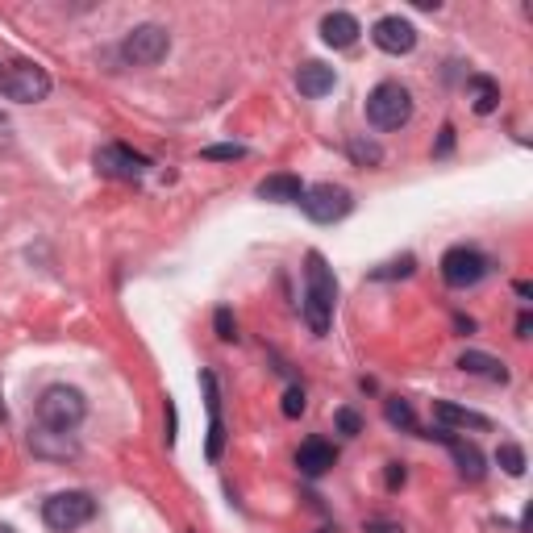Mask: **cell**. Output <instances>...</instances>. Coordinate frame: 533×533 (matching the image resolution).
Listing matches in <instances>:
<instances>
[{
	"mask_svg": "<svg viewBox=\"0 0 533 533\" xmlns=\"http://www.w3.org/2000/svg\"><path fill=\"white\" fill-rule=\"evenodd\" d=\"M334 300H338L334 267H329L313 250L309 267H304V321H309V329L317 338L329 334V321H334Z\"/></svg>",
	"mask_w": 533,
	"mask_h": 533,
	"instance_id": "obj_1",
	"label": "cell"
},
{
	"mask_svg": "<svg viewBox=\"0 0 533 533\" xmlns=\"http://www.w3.org/2000/svg\"><path fill=\"white\" fill-rule=\"evenodd\" d=\"M0 96L17 100V105H38L50 96V75L34 59H9L0 63Z\"/></svg>",
	"mask_w": 533,
	"mask_h": 533,
	"instance_id": "obj_2",
	"label": "cell"
},
{
	"mask_svg": "<svg viewBox=\"0 0 533 533\" xmlns=\"http://www.w3.org/2000/svg\"><path fill=\"white\" fill-rule=\"evenodd\" d=\"M88 404H84V392L80 388H67V384H55L38 396V421L46 429H59V434H71L75 425L84 421Z\"/></svg>",
	"mask_w": 533,
	"mask_h": 533,
	"instance_id": "obj_3",
	"label": "cell"
},
{
	"mask_svg": "<svg viewBox=\"0 0 533 533\" xmlns=\"http://www.w3.org/2000/svg\"><path fill=\"white\" fill-rule=\"evenodd\" d=\"M409 117H413V96H409V88H404V84L384 80V84L371 88V96H367V121L375 125V130H400Z\"/></svg>",
	"mask_w": 533,
	"mask_h": 533,
	"instance_id": "obj_4",
	"label": "cell"
},
{
	"mask_svg": "<svg viewBox=\"0 0 533 533\" xmlns=\"http://www.w3.org/2000/svg\"><path fill=\"white\" fill-rule=\"evenodd\" d=\"M96 517V500L88 492H59L42 504V521L55 533H71Z\"/></svg>",
	"mask_w": 533,
	"mask_h": 533,
	"instance_id": "obj_5",
	"label": "cell"
},
{
	"mask_svg": "<svg viewBox=\"0 0 533 533\" xmlns=\"http://www.w3.org/2000/svg\"><path fill=\"white\" fill-rule=\"evenodd\" d=\"M167 50H171V34L163 25H134L121 42V59L134 67H155L159 59H167Z\"/></svg>",
	"mask_w": 533,
	"mask_h": 533,
	"instance_id": "obj_6",
	"label": "cell"
},
{
	"mask_svg": "<svg viewBox=\"0 0 533 533\" xmlns=\"http://www.w3.org/2000/svg\"><path fill=\"white\" fill-rule=\"evenodd\" d=\"M350 192L346 188H338V184H317V188H304V196H300V209L309 213L317 225H334V221H342L346 213H350Z\"/></svg>",
	"mask_w": 533,
	"mask_h": 533,
	"instance_id": "obj_7",
	"label": "cell"
},
{
	"mask_svg": "<svg viewBox=\"0 0 533 533\" xmlns=\"http://www.w3.org/2000/svg\"><path fill=\"white\" fill-rule=\"evenodd\" d=\"M484 275H488V259L471 246H454L442 255V279L450 288H475Z\"/></svg>",
	"mask_w": 533,
	"mask_h": 533,
	"instance_id": "obj_8",
	"label": "cell"
},
{
	"mask_svg": "<svg viewBox=\"0 0 533 533\" xmlns=\"http://www.w3.org/2000/svg\"><path fill=\"white\" fill-rule=\"evenodd\" d=\"M146 167H150V163H146L142 155H134L130 146H121V142L96 150V171H100V175H113V180H138Z\"/></svg>",
	"mask_w": 533,
	"mask_h": 533,
	"instance_id": "obj_9",
	"label": "cell"
},
{
	"mask_svg": "<svg viewBox=\"0 0 533 533\" xmlns=\"http://www.w3.org/2000/svg\"><path fill=\"white\" fill-rule=\"evenodd\" d=\"M375 46L384 50V55H409V50L417 46V30H413V21H404V17H379L375 21V30H371Z\"/></svg>",
	"mask_w": 533,
	"mask_h": 533,
	"instance_id": "obj_10",
	"label": "cell"
},
{
	"mask_svg": "<svg viewBox=\"0 0 533 533\" xmlns=\"http://www.w3.org/2000/svg\"><path fill=\"white\" fill-rule=\"evenodd\" d=\"M200 384H205V404H209V446H205V454H209V463H217V459H221V450H225V425H221V392H217V375L205 371V375H200Z\"/></svg>",
	"mask_w": 533,
	"mask_h": 533,
	"instance_id": "obj_11",
	"label": "cell"
},
{
	"mask_svg": "<svg viewBox=\"0 0 533 533\" xmlns=\"http://www.w3.org/2000/svg\"><path fill=\"white\" fill-rule=\"evenodd\" d=\"M30 450L38 459H75V454H80L71 434H59V429H46V425H38L30 434Z\"/></svg>",
	"mask_w": 533,
	"mask_h": 533,
	"instance_id": "obj_12",
	"label": "cell"
},
{
	"mask_svg": "<svg viewBox=\"0 0 533 533\" xmlns=\"http://www.w3.org/2000/svg\"><path fill=\"white\" fill-rule=\"evenodd\" d=\"M429 438H438V442H446V446H450L454 463H459V471H463L467 479H484V454H479V446H475V442L454 438L450 429H438V434H429Z\"/></svg>",
	"mask_w": 533,
	"mask_h": 533,
	"instance_id": "obj_13",
	"label": "cell"
},
{
	"mask_svg": "<svg viewBox=\"0 0 533 533\" xmlns=\"http://www.w3.org/2000/svg\"><path fill=\"white\" fill-rule=\"evenodd\" d=\"M334 463H338V450L329 446V442H321V438H309V442L296 450V467H300V475H309V479L325 475Z\"/></svg>",
	"mask_w": 533,
	"mask_h": 533,
	"instance_id": "obj_14",
	"label": "cell"
},
{
	"mask_svg": "<svg viewBox=\"0 0 533 533\" xmlns=\"http://www.w3.org/2000/svg\"><path fill=\"white\" fill-rule=\"evenodd\" d=\"M434 421L442 429H492V421L484 413H471V409H463V404H454V400H434Z\"/></svg>",
	"mask_w": 533,
	"mask_h": 533,
	"instance_id": "obj_15",
	"label": "cell"
},
{
	"mask_svg": "<svg viewBox=\"0 0 533 533\" xmlns=\"http://www.w3.org/2000/svg\"><path fill=\"white\" fill-rule=\"evenodd\" d=\"M359 21H354L350 13H325L321 17V38L334 46V50H346V46H354L359 42Z\"/></svg>",
	"mask_w": 533,
	"mask_h": 533,
	"instance_id": "obj_16",
	"label": "cell"
},
{
	"mask_svg": "<svg viewBox=\"0 0 533 533\" xmlns=\"http://www.w3.org/2000/svg\"><path fill=\"white\" fill-rule=\"evenodd\" d=\"M334 84H338V75H334V67H325V63H304L296 71V88H300V96H309V100L334 92Z\"/></svg>",
	"mask_w": 533,
	"mask_h": 533,
	"instance_id": "obj_17",
	"label": "cell"
},
{
	"mask_svg": "<svg viewBox=\"0 0 533 533\" xmlns=\"http://www.w3.org/2000/svg\"><path fill=\"white\" fill-rule=\"evenodd\" d=\"M259 196L263 200H275V205H300V196H304V184H300V175H288V171H279V175H267V180L259 184Z\"/></svg>",
	"mask_w": 533,
	"mask_h": 533,
	"instance_id": "obj_18",
	"label": "cell"
},
{
	"mask_svg": "<svg viewBox=\"0 0 533 533\" xmlns=\"http://www.w3.org/2000/svg\"><path fill=\"white\" fill-rule=\"evenodd\" d=\"M459 367H463L467 375L492 379V384H509V367H504L500 359H492V354H484V350H467V354H459Z\"/></svg>",
	"mask_w": 533,
	"mask_h": 533,
	"instance_id": "obj_19",
	"label": "cell"
},
{
	"mask_svg": "<svg viewBox=\"0 0 533 533\" xmlns=\"http://www.w3.org/2000/svg\"><path fill=\"white\" fill-rule=\"evenodd\" d=\"M467 96L475 113H492L500 105V84L488 80V75H467Z\"/></svg>",
	"mask_w": 533,
	"mask_h": 533,
	"instance_id": "obj_20",
	"label": "cell"
},
{
	"mask_svg": "<svg viewBox=\"0 0 533 533\" xmlns=\"http://www.w3.org/2000/svg\"><path fill=\"white\" fill-rule=\"evenodd\" d=\"M496 459H500V467L509 471V475H525V450H521L517 442H504V446L496 450Z\"/></svg>",
	"mask_w": 533,
	"mask_h": 533,
	"instance_id": "obj_21",
	"label": "cell"
},
{
	"mask_svg": "<svg viewBox=\"0 0 533 533\" xmlns=\"http://www.w3.org/2000/svg\"><path fill=\"white\" fill-rule=\"evenodd\" d=\"M384 413H388V421H392L396 429H417V417H413V409H409V400H388Z\"/></svg>",
	"mask_w": 533,
	"mask_h": 533,
	"instance_id": "obj_22",
	"label": "cell"
},
{
	"mask_svg": "<svg viewBox=\"0 0 533 533\" xmlns=\"http://www.w3.org/2000/svg\"><path fill=\"white\" fill-rule=\"evenodd\" d=\"M350 155L363 159V163H379V159H384V150H379L375 142H350Z\"/></svg>",
	"mask_w": 533,
	"mask_h": 533,
	"instance_id": "obj_23",
	"label": "cell"
},
{
	"mask_svg": "<svg viewBox=\"0 0 533 533\" xmlns=\"http://www.w3.org/2000/svg\"><path fill=\"white\" fill-rule=\"evenodd\" d=\"M304 413V388H288L284 392V417H300Z\"/></svg>",
	"mask_w": 533,
	"mask_h": 533,
	"instance_id": "obj_24",
	"label": "cell"
},
{
	"mask_svg": "<svg viewBox=\"0 0 533 533\" xmlns=\"http://www.w3.org/2000/svg\"><path fill=\"white\" fill-rule=\"evenodd\" d=\"M338 429H342V434H359V429H363V421H359V413H354V409H338Z\"/></svg>",
	"mask_w": 533,
	"mask_h": 533,
	"instance_id": "obj_25",
	"label": "cell"
},
{
	"mask_svg": "<svg viewBox=\"0 0 533 533\" xmlns=\"http://www.w3.org/2000/svg\"><path fill=\"white\" fill-rule=\"evenodd\" d=\"M409 271H413V255H404V259L388 263L384 271H375V279H392V275H409Z\"/></svg>",
	"mask_w": 533,
	"mask_h": 533,
	"instance_id": "obj_26",
	"label": "cell"
},
{
	"mask_svg": "<svg viewBox=\"0 0 533 533\" xmlns=\"http://www.w3.org/2000/svg\"><path fill=\"white\" fill-rule=\"evenodd\" d=\"M217 338H225V342H234L238 334H234V317H230V309H217Z\"/></svg>",
	"mask_w": 533,
	"mask_h": 533,
	"instance_id": "obj_27",
	"label": "cell"
},
{
	"mask_svg": "<svg viewBox=\"0 0 533 533\" xmlns=\"http://www.w3.org/2000/svg\"><path fill=\"white\" fill-rule=\"evenodd\" d=\"M242 155H246L242 146H209L205 150V159H242Z\"/></svg>",
	"mask_w": 533,
	"mask_h": 533,
	"instance_id": "obj_28",
	"label": "cell"
},
{
	"mask_svg": "<svg viewBox=\"0 0 533 533\" xmlns=\"http://www.w3.org/2000/svg\"><path fill=\"white\" fill-rule=\"evenodd\" d=\"M404 484V463H388V488H400Z\"/></svg>",
	"mask_w": 533,
	"mask_h": 533,
	"instance_id": "obj_29",
	"label": "cell"
},
{
	"mask_svg": "<svg viewBox=\"0 0 533 533\" xmlns=\"http://www.w3.org/2000/svg\"><path fill=\"white\" fill-rule=\"evenodd\" d=\"M367 533H400V525H392V521H367Z\"/></svg>",
	"mask_w": 533,
	"mask_h": 533,
	"instance_id": "obj_30",
	"label": "cell"
},
{
	"mask_svg": "<svg viewBox=\"0 0 533 533\" xmlns=\"http://www.w3.org/2000/svg\"><path fill=\"white\" fill-rule=\"evenodd\" d=\"M450 146H454V130L446 125V130H442V142H438V155H450Z\"/></svg>",
	"mask_w": 533,
	"mask_h": 533,
	"instance_id": "obj_31",
	"label": "cell"
},
{
	"mask_svg": "<svg viewBox=\"0 0 533 533\" xmlns=\"http://www.w3.org/2000/svg\"><path fill=\"white\" fill-rule=\"evenodd\" d=\"M529 329H533V317L521 313V317H517V338H529Z\"/></svg>",
	"mask_w": 533,
	"mask_h": 533,
	"instance_id": "obj_32",
	"label": "cell"
},
{
	"mask_svg": "<svg viewBox=\"0 0 533 533\" xmlns=\"http://www.w3.org/2000/svg\"><path fill=\"white\" fill-rule=\"evenodd\" d=\"M0 533H17V529L13 525H0Z\"/></svg>",
	"mask_w": 533,
	"mask_h": 533,
	"instance_id": "obj_33",
	"label": "cell"
}]
</instances>
